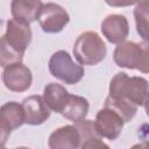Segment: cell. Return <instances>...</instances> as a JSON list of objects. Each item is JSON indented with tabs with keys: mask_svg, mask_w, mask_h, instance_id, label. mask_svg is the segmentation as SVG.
I'll return each mask as SVG.
<instances>
[{
	"mask_svg": "<svg viewBox=\"0 0 149 149\" xmlns=\"http://www.w3.org/2000/svg\"><path fill=\"white\" fill-rule=\"evenodd\" d=\"M26 122V115L22 104L15 101L6 102L0 109V139L1 146L5 144L7 137L10 135L12 130L22 126Z\"/></svg>",
	"mask_w": 149,
	"mask_h": 149,
	"instance_id": "8992f818",
	"label": "cell"
},
{
	"mask_svg": "<svg viewBox=\"0 0 149 149\" xmlns=\"http://www.w3.org/2000/svg\"><path fill=\"white\" fill-rule=\"evenodd\" d=\"M105 107L115 111L125 122H129L136 114L137 106L132 101L122 98H113L108 95L105 100Z\"/></svg>",
	"mask_w": 149,
	"mask_h": 149,
	"instance_id": "e0dca14e",
	"label": "cell"
},
{
	"mask_svg": "<svg viewBox=\"0 0 149 149\" xmlns=\"http://www.w3.org/2000/svg\"><path fill=\"white\" fill-rule=\"evenodd\" d=\"M2 81L5 86L13 92H23L28 90L33 81L31 71L22 62L13 63L3 68Z\"/></svg>",
	"mask_w": 149,
	"mask_h": 149,
	"instance_id": "ba28073f",
	"label": "cell"
},
{
	"mask_svg": "<svg viewBox=\"0 0 149 149\" xmlns=\"http://www.w3.org/2000/svg\"><path fill=\"white\" fill-rule=\"evenodd\" d=\"M113 58L120 68L137 69L142 73H149V41L119 43Z\"/></svg>",
	"mask_w": 149,
	"mask_h": 149,
	"instance_id": "3957f363",
	"label": "cell"
},
{
	"mask_svg": "<svg viewBox=\"0 0 149 149\" xmlns=\"http://www.w3.org/2000/svg\"><path fill=\"white\" fill-rule=\"evenodd\" d=\"M43 8L41 0H12L10 12L13 19L31 23L38 20L40 13Z\"/></svg>",
	"mask_w": 149,
	"mask_h": 149,
	"instance_id": "7c38bea8",
	"label": "cell"
},
{
	"mask_svg": "<svg viewBox=\"0 0 149 149\" xmlns=\"http://www.w3.org/2000/svg\"><path fill=\"white\" fill-rule=\"evenodd\" d=\"M74 126L80 136V147L81 148H108L102 141H100V135L98 134L94 122L92 120H81L74 122Z\"/></svg>",
	"mask_w": 149,
	"mask_h": 149,
	"instance_id": "9a60e30c",
	"label": "cell"
},
{
	"mask_svg": "<svg viewBox=\"0 0 149 149\" xmlns=\"http://www.w3.org/2000/svg\"><path fill=\"white\" fill-rule=\"evenodd\" d=\"M134 17L137 34L143 38V41H149V10L135 7Z\"/></svg>",
	"mask_w": 149,
	"mask_h": 149,
	"instance_id": "ac0fdd59",
	"label": "cell"
},
{
	"mask_svg": "<svg viewBox=\"0 0 149 149\" xmlns=\"http://www.w3.org/2000/svg\"><path fill=\"white\" fill-rule=\"evenodd\" d=\"M144 107H146V113H147V115L149 116V99L146 101V104H144Z\"/></svg>",
	"mask_w": 149,
	"mask_h": 149,
	"instance_id": "44dd1931",
	"label": "cell"
},
{
	"mask_svg": "<svg viewBox=\"0 0 149 149\" xmlns=\"http://www.w3.org/2000/svg\"><path fill=\"white\" fill-rule=\"evenodd\" d=\"M109 95L142 106L149 99V83L142 77H129L126 72H118L109 83Z\"/></svg>",
	"mask_w": 149,
	"mask_h": 149,
	"instance_id": "7a4b0ae2",
	"label": "cell"
},
{
	"mask_svg": "<svg viewBox=\"0 0 149 149\" xmlns=\"http://www.w3.org/2000/svg\"><path fill=\"white\" fill-rule=\"evenodd\" d=\"M22 106L24 109L26 123L28 125H41L50 116V108L41 95H30L24 98Z\"/></svg>",
	"mask_w": 149,
	"mask_h": 149,
	"instance_id": "8fae6325",
	"label": "cell"
},
{
	"mask_svg": "<svg viewBox=\"0 0 149 149\" xmlns=\"http://www.w3.org/2000/svg\"><path fill=\"white\" fill-rule=\"evenodd\" d=\"M136 7H139V8H141V9L149 10V0H139Z\"/></svg>",
	"mask_w": 149,
	"mask_h": 149,
	"instance_id": "ffe728a7",
	"label": "cell"
},
{
	"mask_svg": "<svg viewBox=\"0 0 149 149\" xmlns=\"http://www.w3.org/2000/svg\"><path fill=\"white\" fill-rule=\"evenodd\" d=\"M70 97V93L59 84L50 83L44 87L43 92V99L45 104L49 106V108L56 113H62L68 99Z\"/></svg>",
	"mask_w": 149,
	"mask_h": 149,
	"instance_id": "5bb4252c",
	"label": "cell"
},
{
	"mask_svg": "<svg viewBox=\"0 0 149 149\" xmlns=\"http://www.w3.org/2000/svg\"><path fill=\"white\" fill-rule=\"evenodd\" d=\"M49 147L52 149L80 147V136L76 126H64L56 129L49 137Z\"/></svg>",
	"mask_w": 149,
	"mask_h": 149,
	"instance_id": "4fadbf2b",
	"label": "cell"
},
{
	"mask_svg": "<svg viewBox=\"0 0 149 149\" xmlns=\"http://www.w3.org/2000/svg\"><path fill=\"white\" fill-rule=\"evenodd\" d=\"M123 123H125L123 119L115 111L107 107L98 112L94 121V126L98 134L101 137H106L112 141L119 137Z\"/></svg>",
	"mask_w": 149,
	"mask_h": 149,
	"instance_id": "9c48e42d",
	"label": "cell"
},
{
	"mask_svg": "<svg viewBox=\"0 0 149 149\" xmlns=\"http://www.w3.org/2000/svg\"><path fill=\"white\" fill-rule=\"evenodd\" d=\"M49 71L52 77L69 85L79 83L85 74L84 68L76 64L71 56L64 50L52 54L49 59Z\"/></svg>",
	"mask_w": 149,
	"mask_h": 149,
	"instance_id": "5b68a950",
	"label": "cell"
},
{
	"mask_svg": "<svg viewBox=\"0 0 149 149\" xmlns=\"http://www.w3.org/2000/svg\"><path fill=\"white\" fill-rule=\"evenodd\" d=\"M106 54L105 42L94 31L80 34L73 45V55L81 65H97L104 61Z\"/></svg>",
	"mask_w": 149,
	"mask_h": 149,
	"instance_id": "277c9868",
	"label": "cell"
},
{
	"mask_svg": "<svg viewBox=\"0 0 149 149\" xmlns=\"http://www.w3.org/2000/svg\"><path fill=\"white\" fill-rule=\"evenodd\" d=\"M101 31L111 43H122L128 36L129 26L126 16L120 14H112L106 16L101 23Z\"/></svg>",
	"mask_w": 149,
	"mask_h": 149,
	"instance_id": "30bf717a",
	"label": "cell"
},
{
	"mask_svg": "<svg viewBox=\"0 0 149 149\" xmlns=\"http://www.w3.org/2000/svg\"><path fill=\"white\" fill-rule=\"evenodd\" d=\"M87 112H88V101L84 97L70 94L68 102L61 114L73 122H78L86 118Z\"/></svg>",
	"mask_w": 149,
	"mask_h": 149,
	"instance_id": "2e32d148",
	"label": "cell"
},
{
	"mask_svg": "<svg viewBox=\"0 0 149 149\" xmlns=\"http://www.w3.org/2000/svg\"><path fill=\"white\" fill-rule=\"evenodd\" d=\"M70 16L68 12L57 3H45L38 16V23L43 31L49 34L59 33L68 24Z\"/></svg>",
	"mask_w": 149,
	"mask_h": 149,
	"instance_id": "52a82bcc",
	"label": "cell"
},
{
	"mask_svg": "<svg viewBox=\"0 0 149 149\" xmlns=\"http://www.w3.org/2000/svg\"><path fill=\"white\" fill-rule=\"evenodd\" d=\"M147 147H149V143H148V146H147Z\"/></svg>",
	"mask_w": 149,
	"mask_h": 149,
	"instance_id": "7402d4cb",
	"label": "cell"
},
{
	"mask_svg": "<svg viewBox=\"0 0 149 149\" xmlns=\"http://www.w3.org/2000/svg\"><path fill=\"white\" fill-rule=\"evenodd\" d=\"M105 2L111 7H126L139 2V0H105Z\"/></svg>",
	"mask_w": 149,
	"mask_h": 149,
	"instance_id": "d6986e66",
	"label": "cell"
},
{
	"mask_svg": "<svg viewBox=\"0 0 149 149\" xmlns=\"http://www.w3.org/2000/svg\"><path fill=\"white\" fill-rule=\"evenodd\" d=\"M31 41V30L29 23L10 19L7 22V29L1 37L0 63L2 68L9 64L22 62L26 49Z\"/></svg>",
	"mask_w": 149,
	"mask_h": 149,
	"instance_id": "6da1fadb",
	"label": "cell"
}]
</instances>
